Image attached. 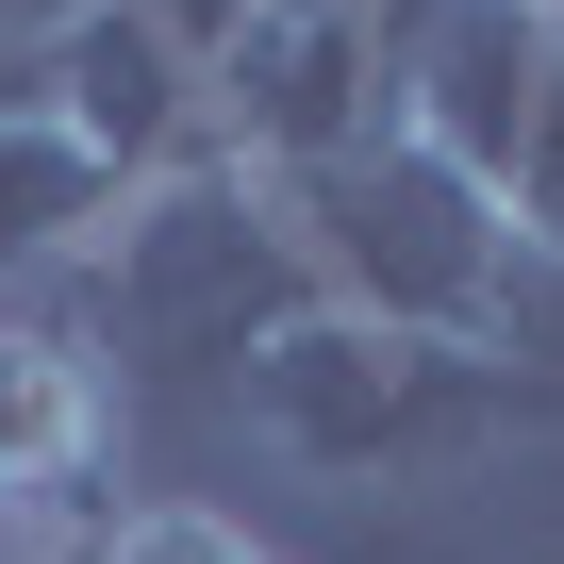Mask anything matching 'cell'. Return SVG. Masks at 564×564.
Masks as SVG:
<instances>
[{"label": "cell", "mask_w": 564, "mask_h": 564, "mask_svg": "<svg viewBox=\"0 0 564 564\" xmlns=\"http://www.w3.org/2000/svg\"><path fill=\"white\" fill-rule=\"evenodd\" d=\"M265 448H300L316 481H448V465H498L514 432H547L564 399L514 366V349H465V333H382L349 300H316L249 382Z\"/></svg>", "instance_id": "cell-1"}, {"label": "cell", "mask_w": 564, "mask_h": 564, "mask_svg": "<svg viewBox=\"0 0 564 564\" xmlns=\"http://www.w3.org/2000/svg\"><path fill=\"white\" fill-rule=\"evenodd\" d=\"M300 316H316V249H300V216H282V183L249 150L133 183V216L100 249V333H117L133 382H249Z\"/></svg>", "instance_id": "cell-2"}, {"label": "cell", "mask_w": 564, "mask_h": 564, "mask_svg": "<svg viewBox=\"0 0 564 564\" xmlns=\"http://www.w3.org/2000/svg\"><path fill=\"white\" fill-rule=\"evenodd\" d=\"M282 216H300V249H316V300H349L382 333H465V349H498V300H514V265H531L514 199L465 183L415 133H366L349 166L282 183Z\"/></svg>", "instance_id": "cell-3"}, {"label": "cell", "mask_w": 564, "mask_h": 564, "mask_svg": "<svg viewBox=\"0 0 564 564\" xmlns=\"http://www.w3.org/2000/svg\"><path fill=\"white\" fill-rule=\"evenodd\" d=\"M547 84H564V0H448V18L399 51V133H415V150H448L465 183H498V199H514Z\"/></svg>", "instance_id": "cell-4"}, {"label": "cell", "mask_w": 564, "mask_h": 564, "mask_svg": "<svg viewBox=\"0 0 564 564\" xmlns=\"http://www.w3.org/2000/svg\"><path fill=\"white\" fill-rule=\"evenodd\" d=\"M34 100L117 166V183H166V166H199V150H232L216 133V84L166 51V18H150V0H100V18L34 67Z\"/></svg>", "instance_id": "cell-5"}, {"label": "cell", "mask_w": 564, "mask_h": 564, "mask_svg": "<svg viewBox=\"0 0 564 564\" xmlns=\"http://www.w3.org/2000/svg\"><path fill=\"white\" fill-rule=\"evenodd\" d=\"M133 216V183L51 117V100H0V282H51V265H100Z\"/></svg>", "instance_id": "cell-6"}, {"label": "cell", "mask_w": 564, "mask_h": 564, "mask_svg": "<svg viewBox=\"0 0 564 564\" xmlns=\"http://www.w3.org/2000/svg\"><path fill=\"white\" fill-rule=\"evenodd\" d=\"M84 564H282V547H249L232 514H199V498H150V514H100V547Z\"/></svg>", "instance_id": "cell-7"}, {"label": "cell", "mask_w": 564, "mask_h": 564, "mask_svg": "<svg viewBox=\"0 0 564 564\" xmlns=\"http://www.w3.org/2000/svg\"><path fill=\"white\" fill-rule=\"evenodd\" d=\"M84 18H100V0H0V51H18V67H51Z\"/></svg>", "instance_id": "cell-8"}, {"label": "cell", "mask_w": 564, "mask_h": 564, "mask_svg": "<svg viewBox=\"0 0 564 564\" xmlns=\"http://www.w3.org/2000/svg\"><path fill=\"white\" fill-rule=\"evenodd\" d=\"M67 547H100V531H67V514H34L18 481H0V564H67Z\"/></svg>", "instance_id": "cell-9"}]
</instances>
